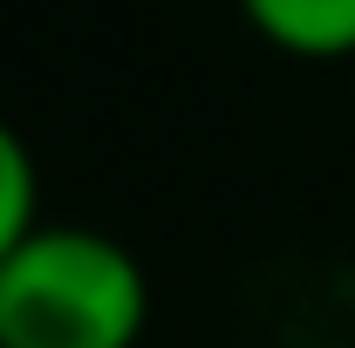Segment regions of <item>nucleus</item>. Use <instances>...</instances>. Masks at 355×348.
<instances>
[{"label": "nucleus", "mask_w": 355, "mask_h": 348, "mask_svg": "<svg viewBox=\"0 0 355 348\" xmlns=\"http://www.w3.org/2000/svg\"><path fill=\"white\" fill-rule=\"evenodd\" d=\"M150 273L123 239L42 218L0 260V348H137Z\"/></svg>", "instance_id": "1"}, {"label": "nucleus", "mask_w": 355, "mask_h": 348, "mask_svg": "<svg viewBox=\"0 0 355 348\" xmlns=\"http://www.w3.org/2000/svg\"><path fill=\"white\" fill-rule=\"evenodd\" d=\"M246 28L287 62H349L355 69V0H253Z\"/></svg>", "instance_id": "2"}, {"label": "nucleus", "mask_w": 355, "mask_h": 348, "mask_svg": "<svg viewBox=\"0 0 355 348\" xmlns=\"http://www.w3.org/2000/svg\"><path fill=\"white\" fill-rule=\"evenodd\" d=\"M42 225V164L28 150V137L0 116V260Z\"/></svg>", "instance_id": "3"}]
</instances>
